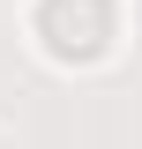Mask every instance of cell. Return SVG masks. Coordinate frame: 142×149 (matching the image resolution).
<instances>
[{
	"instance_id": "cell-1",
	"label": "cell",
	"mask_w": 142,
	"mask_h": 149,
	"mask_svg": "<svg viewBox=\"0 0 142 149\" xmlns=\"http://www.w3.org/2000/svg\"><path fill=\"white\" fill-rule=\"evenodd\" d=\"M37 37L60 60H90L112 37V0H37Z\"/></svg>"
}]
</instances>
